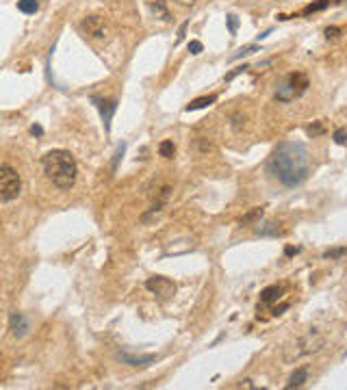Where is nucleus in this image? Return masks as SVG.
I'll return each instance as SVG.
<instances>
[{"instance_id":"39448f33","label":"nucleus","mask_w":347,"mask_h":390,"mask_svg":"<svg viewBox=\"0 0 347 390\" xmlns=\"http://www.w3.org/2000/svg\"><path fill=\"white\" fill-rule=\"evenodd\" d=\"M22 191V180L11 165L0 163V202H13Z\"/></svg>"},{"instance_id":"f8f14e48","label":"nucleus","mask_w":347,"mask_h":390,"mask_svg":"<svg viewBox=\"0 0 347 390\" xmlns=\"http://www.w3.org/2000/svg\"><path fill=\"white\" fill-rule=\"evenodd\" d=\"M282 290H284L282 284H272V286L263 288V292H260V304H276V301L282 297Z\"/></svg>"},{"instance_id":"4be33fe9","label":"nucleus","mask_w":347,"mask_h":390,"mask_svg":"<svg viewBox=\"0 0 347 390\" xmlns=\"http://www.w3.org/2000/svg\"><path fill=\"white\" fill-rule=\"evenodd\" d=\"M306 134H308V136H319V134H323V122H313L311 126H306Z\"/></svg>"},{"instance_id":"9b49d317","label":"nucleus","mask_w":347,"mask_h":390,"mask_svg":"<svg viewBox=\"0 0 347 390\" xmlns=\"http://www.w3.org/2000/svg\"><path fill=\"white\" fill-rule=\"evenodd\" d=\"M308 373H311V368H308V364L300 366V368H295L291 377H288V382H286V390H293V388H302L306 382H308Z\"/></svg>"},{"instance_id":"9d476101","label":"nucleus","mask_w":347,"mask_h":390,"mask_svg":"<svg viewBox=\"0 0 347 390\" xmlns=\"http://www.w3.org/2000/svg\"><path fill=\"white\" fill-rule=\"evenodd\" d=\"M9 329H11V334L15 338H22L28 332V321L22 312H11V317H9Z\"/></svg>"},{"instance_id":"a878e982","label":"nucleus","mask_w":347,"mask_h":390,"mask_svg":"<svg viewBox=\"0 0 347 390\" xmlns=\"http://www.w3.org/2000/svg\"><path fill=\"white\" fill-rule=\"evenodd\" d=\"M345 128H336L334 130V134H332V139H334V143L336 145H345Z\"/></svg>"},{"instance_id":"2eb2a0df","label":"nucleus","mask_w":347,"mask_h":390,"mask_svg":"<svg viewBox=\"0 0 347 390\" xmlns=\"http://www.w3.org/2000/svg\"><path fill=\"white\" fill-rule=\"evenodd\" d=\"M215 100H217V95L215 93H210V95H202V98H196V100H191L187 106H185V111H200V109H206V106H210V104H215Z\"/></svg>"},{"instance_id":"b1692460","label":"nucleus","mask_w":347,"mask_h":390,"mask_svg":"<svg viewBox=\"0 0 347 390\" xmlns=\"http://www.w3.org/2000/svg\"><path fill=\"white\" fill-rule=\"evenodd\" d=\"M341 28L339 26H327L325 28V39H327V42H336V39H339L341 37Z\"/></svg>"},{"instance_id":"1a4fd4ad","label":"nucleus","mask_w":347,"mask_h":390,"mask_svg":"<svg viewBox=\"0 0 347 390\" xmlns=\"http://www.w3.org/2000/svg\"><path fill=\"white\" fill-rule=\"evenodd\" d=\"M91 102L98 106V111L102 115V124H104V130H111V120H113V113L118 111V100H102V98L93 95Z\"/></svg>"},{"instance_id":"72a5a7b5","label":"nucleus","mask_w":347,"mask_h":390,"mask_svg":"<svg viewBox=\"0 0 347 390\" xmlns=\"http://www.w3.org/2000/svg\"><path fill=\"white\" fill-rule=\"evenodd\" d=\"M243 386H245V388H254V384H252V379H243V382L239 384V388H243Z\"/></svg>"},{"instance_id":"f3484780","label":"nucleus","mask_w":347,"mask_h":390,"mask_svg":"<svg viewBox=\"0 0 347 390\" xmlns=\"http://www.w3.org/2000/svg\"><path fill=\"white\" fill-rule=\"evenodd\" d=\"M17 9L26 15H33L40 9V0H17Z\"/></svg>"},{"instance_id":"393cba45","label":"nucleus","mask_w":347,"mask_h":390,"mask_svg":"<svg viewBox=\"0 0 347 390\" xmlns=\"http://www.w3.org/2000/svg\"><path fill=\"white\" fill-rule=\"evenodd\" d=\"M226 24H228V33H230V35H237V28H239L237 15H228V17H226Z\"/></svg>"},{"instance_id":"f257e3e1","label":"nucleus","mask_w":347,"mask_h":390,"mask_svg":"<svg viewBox=\"0 0 347 390\" xmlns=\"http://www.w3.org/2000/svg\"><path fill=\"white\" fill-rule=\"evenodd\" d=\"M269 178L286 189H295L311 176V152L300 141H282L267 159Z\"/></svg>"},{"instance_id":"423d86ee","label":"nucleus","mask_w":347,"mask_h":390,"mask_svg":"<svg viewBox=\"0 0 347 390\" xmlns=\"http://www.w3.org/2000/svg\"><path fill=\"white\" fill-rule=\"evenodd\" d=\"M81 31L95 42H107L111 37V24L102 15H87L81 22Z\"/></svg>"},{"instance_id":"0eeeda50","label":"nucleus","mask_w":347,"mask_h":390,"mask_svg":"<svg viewBox=\"0 0 347 390\" xmlns=\"http://www.w3.org/2000/svg\"><path fill=\"white\" fill-rule=\"evenodd\" d=\"M146 288L152 292L154 297H159L161 301L163 299H169L174 292H176V284L169 280V278H165V276H152V278H148L146 280Z\"/></svg>"},{"instance_id":"7c9ffc66","label":"nucleus","mask_w":347,"mask_h":390,"mask_svg":"<svg viewBox=\"0 0 347 390\" xmlns=\"http://www.w3.org/2000/svg\"><path fill=\"white\" fill-rule=\"evenodd\" d=\"M245 70H247V65H241V67H237V70H233V72H230V74H226V81H233L235 76H239V74H243Z\"/></svg>"},{"instance_id":"7ed1b4c3","label":"nucleus","mask_w":347,"mask_h":390,"mask_svg":"<svg viewBox=\"0 0 347 390\" xmlns=\"http://www.w3.org/2000/svg\"><path fill=\"white\" fill-rule=\"evenodd\" d=\"M325 347V336L319 329H308L304 336L295 338L291 345L284 347V356L282 360L286 364H295L300 362L302 358H308L313 354H319V351Z\"/></svg>"},{"instance_id":"6ab92c4d","label":"nucleus","mask_w":347,"mask_h":390,"mask_svg":"<svg viewBox=\"0 0 347 390\" xmlns=\"http://www.w3.org/2000/svg\"><path fill=\"white\" fill-rule=\"evenodd\" d=\"M159 154L163 156V159H174V154H176V145H174V141H161L159 145Z\"/></svg>"},{"instance_id":"aec40b11","label":"nucleus","mask_w":347,"mask_h":390,"mask_svg":"<svg viewBox=\"0 0 347 390\" xmlns=\"http://www.w3.org/2000/svg\"><path fill=\"white\" fill-rule=\"evenodd\" d=\"M196 148L202 152V154H208V152H213L215 150V145L210 143L206 136H200V139H196Z\"/></svg>"},{"instance_id":"cd10ccee","label":"nucleus","mask_w":347,"mask_h":390,"mask_svg":"<svg viewBox=\"0 0 347 390\" xmlns=\"http://www.w3.org/2000/svg\"><path fill=\"white\" fill-rule=\"evenodd\" d=\"M202 50H204V46H202V42H198V39H194V42H189V52H191V54H200Z\"/></svg>"},{"instance_id":"20e7f679","label":"nucleus","mask_w":347,"mask_h":390,"mask_svg":"<svg viewBox=\"0 0 347 390\" xmlns=\"http://www.w3.org/2000/svg\"><path fill=\"white\" fill-rule=\"evenodd\" d=\"M306 89H308V76L304 72H291L276 83L274 100L288 104V102L297 100V98H302L306 93Z\"/></svg>"},{"instance_id":"6e6552de","label":"nucleus","mask_w":347,"mask_h":390,"mask_svg":"<svg viewBox=\"0 0 347 390\" xmlns=\"http://www.w3.org/2000/svg\"><path fill=\"white\" fill-rule=\"evenodd\" d=\"M115 358H118V362H122V364L137 366V368L150 366L154 360H157V356H154V354H128V351H120Z\"/></svg>"},{"instance_id":"2f4dec72","label":"nucleus","mask_w":347,"mask_h":390,"mask_svg":"<svg viewBox=\"0 0 347 390\" xmlns=\"http://www.w3.org/2000/svg\"><path fill=\"white\" fill-rule=\"evenodd\" d=\"M31 132H33V134H37V136H42V134H44V128H42V126H37V124H35V126H31Z\"/></svg>"},{"instance_id":"c756f323","label":"nucleus","mask_w":347,"mask_h":390,"mask_svg":"<svg viewBox=\"0 0 347 390\" xmlns=\"http://www.w3.org/2000/svg\"><path fill=\"white\" fill-rule=\"evenodd\" d=\"M187 26H189V22H182V24H180V28H178V37H176V44H180L182 39H185V35H187Z\"/></svg>"},{"instance_id":"473e14b6","label":"nucleus","mask_w":347,"mask_h":390,"mask_svg":"<svg viewBox=\"0 0 347 390\" xmlns=\"http://www.w3.org/2000/svg\"><path fill=\"white\" fill-rule=\"evenodd\" d=\"M297 251H300V247H286V249H284V254H286V256H295Z\"/></svg>"},{"instance_id":"bb28decb","label":"nucleus","mask_w":347,"mask_h":390,"mask_svg":"<svg viewBox=\"0 0 347 390\" xmlns=\"http://www.w3.org/2000/svg\"><path fill=\"white\" fill-rule=\"evenodd\" d=\"M124 150H126V145H120V148H118V152H115V156H113V171L115 169H118V165H120V161H122V156H124Z\"/></svg>"},{"instance_id":"ddd939ff","label":"nucleus","mask_w":347,"mask_h":390,"mask_svg":"<svg viewBox=\"0 0 347 390\" xmlns=\"http://www.w3.org/2000/svg\"><path fill=\"white\" fill-rule=\"evenodd\" d=\"M148 7H150V11H152L154 17L163 20V22H169L171 20V13H169V9L165 5V0H150Z\"/></svg>"},{"instance_id":"4468645a","label":"nucleus","mask_w":347,"mask_h":390,"mask_svg":"<svg viewBox=\"0 0 347 390\" xmlns=\"http://www.w3.org/2000/svg\"><path fill=\"white\" fill-rule=\"evenodd\" d=\"M254 232L260 237H278L280 234V223L276 221H267V223H254Z\"/></svg>"},{"instance_id":"dca6fc26","label":"nucleus","mask_w":347,"mask_h":390,"mask_svg":"<svg viewBox=\"0 0 347 390\" xmlns=\"http://www.w3.org/2000/svg\"><path fill=\"white\" fill-rule=\"evenodd\" d=\"M263 215H265V208H263V206L249 208V210L243 215V219H241V226H254V223H258L260 219H263Z\"/></svg>"},{"instance_id":"f03ea898","label":"nucleus","mask_w":347,"mask_h":390,"mask_svg":"<svg viewBox=\"0 0 347 390\" xmlns=\"http://www.w3.org/2000/svg\"><path fill=\"white\" fill-rule=\"evenodd\" d=\"M42 167H44L46 178L61 191L72 189L74 182H76V176H79L76 161L67 150H52V152L44 154L42 156Z\"/></svg>"},{"instance_id":"412c9836","label":"nucleus","mask_w":347,"mask_h":390,"mask_svg":"<svg viewBox=\"0 0 347 390\" xmlns=\"http://www.w3.org/2000/svg\"><path fill=\"white\" fill-rule=\"evenodd\" d=\"M343 256H345V247H334V249L323 251L325 260H343Z\"/></svg>"},{"instance_id":"c85d7f7f","label":"nucleus","mask_w":347,"mask_h":390,"mask_svg":"<svg viewBox=\"0 0 347 390\" xmlns=\"http://www.w3.org/2000/svg\"><path fill=\"white\" fill-rule=\"evenodd\" d=\"M245 124V115H241V113H235L233 115V126H235V130H241V126Z\"/></svg>"},{"instance_id":"a211bd4d","label":"nucleus","mask_w":347,"mask_h":390,"mask_svg":"<svg viewBox=\"0 0 347 390\" xmlns=\"http://www.w3.org/2000/svg\"><path fill=\"white\" fill-rule=\"evenodd\" d=\"M332 5V0H317V3H311L308 7H304V15H311V13H317V11H323V9H327Z\"/></svg>"},{"instance_id":"5701e85b","label":"nucleus","mask_w":347,"mask_h":390,"mask_svg":"<svg viewBox=\"0 0 347 390\" xmlns=\"http://www.w3.org/2000/svg\"><path fill=\"white\" fill-rule=\"evenodd\" d=\"M254 52H258V46H245V48H241L239 52H235L233 56H230V61H237V59L247 56V54H254Z\"/></svg>"}]
</instances>
